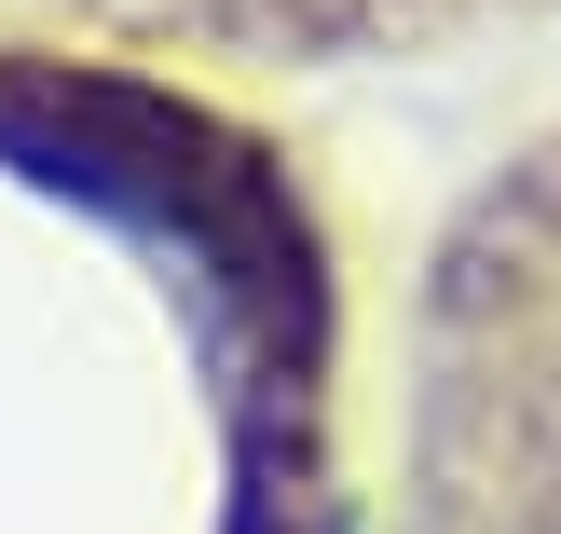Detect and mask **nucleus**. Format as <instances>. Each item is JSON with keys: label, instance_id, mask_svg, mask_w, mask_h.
<instances>
[{"label": "nucleus", "instance_id": "f257e3e1", "mask_svg": "<svg viewBox=\"0 0 561 534\" xmlns=\"http://www.w3.org/2000/svg\"><path fill=\"white\" fill-rule=\"evenodd\" d=\"M219 69L0 42V534H383L398 384Z\"/></svg>", "mask_w": 561, "mask_h": 534}]
</instances>
